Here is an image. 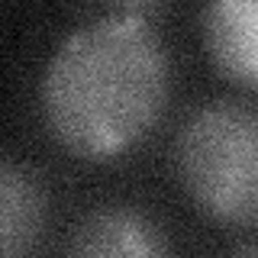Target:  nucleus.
<instances>
[{
    "instance_id": "3",
    "label": "nucleus",
    "mask_w": 258,
    "mask_h": 258,
    "mask_svg": "<svg viewBox=\"0 0 258 258\" xmlns=\"http://www.w3.org/2000/svg\"><path fill=\"white\" fill-rule=\"evenodd\" d=\"M68 258H168V242L139 207L103 204L75 226Z\"/></svg>"
},
{
    "instance_id": "1",
    "label": "nucleus",
    "mask_w": 258,
    "mask_h": 258,
    "mask_svg": "<svg viewBox=\"0 0 258 258\" xmlns=\"http://www.w3.org/2000/svg\"><path fill=\"white\" fill-rule=\"evenodd\" d=\"M149 7H116L78 26L52 52L39 110L61 149L110 161L155 129L171 94V58Z\"/></svg>"
},
{
    "instance_id": "2",
    "label": "nucleus",
    "mask_w": 258,
    "mask_h": 258,
    "mask_svg": "<svg viewBox=\"0 0 258 258\" xmlns=\"http://www.w3.org/2000/svg\"><path fill=\"white\" fill-rule=\"evenodd\" d=\"M187 197L223 226H258V103L220 97L187 113L174 136Z\"/></svg>"
},
{
    "instance_id": "5",
    "label": "nucleus",
    "mask_w": 258,
    "mask_h": 258,
    "mask_svg": "<svg viewBox=\"0 0 258 258\" xmlns=\"http://www.w3.org/2000/svg\"><path fill=\"white\" fill-rule=\"evenodd\" d=\"M45 220V197L39 181L16 161L0 168V239L4 258H26Z\"/></svg>"
},
{
    "instance_id": "6",
    "label": "nucleus",
    "mask_w": 258,
    "mask_h": 258,
    "mask_svg": "<svg viewBox=\"0 0 258 258\" xmlns=\"http://www.w3.org/2000/svg\"><path fill=\"white\" fill-rule=\"evenodd\" d=\"M226 258H258V239H252V242H242L239 248H232Z\"/></svg>"
},
{
    "instance_id": "4",
    "label": "nucleus",
    "mask_w": 258,
    "mask_h": 258,
    "mask_svg": "<svg viewBox=\"0 0 258 258\" xmlns=\"http://www.w3.org/2000/svg\"><path fill=\"white\" fill-rule=\"evenodd\" d=\"M200 23L216 71L258 91V0H216Z\"/></svg>"
}]
</instances>
